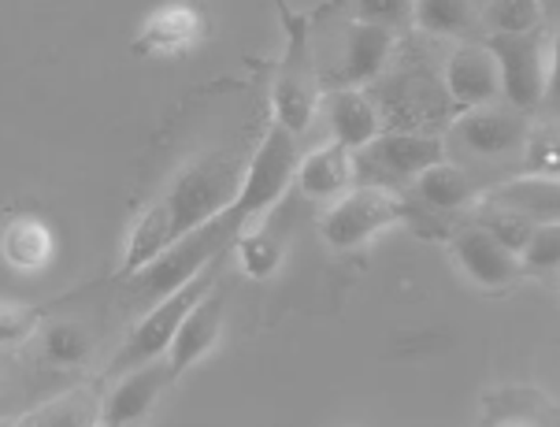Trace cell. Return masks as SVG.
Returning <instances> with one entry per match:
<instances>
[{"label": "cell", "instance_id": "6da1fadb", "mask_svg": "<svg viewBox=\"0 0 560 427\" xmlns=\"http://www.w3.org/2000/svg\"><path fill=\"white\" fill-rule=\"evenodd\" d=\"M238 189H242V171L226 153H212L183 168L175 175V183L130 227L127 250H122V264H119L122 275L141 272L175 239H183L194 227H201L212 216H220L223 208H231Z\"/></svg>", "mask_w": 560, "mask_h": 427}, {"label": "cell", "instance_id": "7a4b0ae2", "mask_svg": "<svg viewBox=\"0 0 560 427\" xmlns=\"http://www.w3.org/2000/svg\"><path fill=\"white\" fill-rule=\"evenodd\" d=\"M242 227L245 223L238 220V216H234L231 208H223L220 216H212L208 223L194 227L189 234L171 242L167 250H160L141 272L127 275L130 293H138V298H153V301L167 298L171 290H178L183 282H189L201 268H208L212 261H220V253L238 239Z\"/></svg>", "mask_w": 560, "mask_h": 427}, {"label": "cell", "instance_id": "3957f363", "mask_svg": "<svg viewBox=\"0 0 560 427\" xmlns=\"http://www.w3.org/2000/svg\"><path fill=\"white\" fill-rule=\"evenodd\" d=\"M412 220V205L408 197H401L397 189L390 186H349L346 194L335 197L330 212L323 216L319 223V234L330 250L346 253V250H360L375 239L378 231L394 223H405Z\"/></svg>", "mask_w": 560, "mask_h": 427}, {"label": "cell", "instance_id": "277c9868", "mask_svg": "<svg viewBox=\"0 0 560 427\" xmlns=\"http://www.w3.org/2000/svg\"><path fill=\"white\" fill-rule=\"evenodd\" d=\"M282 23H287V49H282L279 74H275L271 108H275V123H282L290 135H305L312 116H316V104H319L308 19L293 15L290 8H282Z\"/></svg>", "mask_w": 560, "mask_h": 427}, {"label": "cell", "instance_id": "5b68a950", "mask_svg": "<svg viewBox=\"0 0 560 427\" xmlns=\"http://www.w3.org/2000/svg\"><path fill=\"white\" fill-rule=\"evenodd\" d=\"M301 164V149H298V135H290L282 123H271L264 141L256 146V153L249 160L242 175V189L234 197L231 212L249 227L256 216H268L275 205L282 201V194L290 189L293 175H298Z\"/></svg>", "mask_w": 560, "mask_h": 427}, {"label": "cell", "instance_id": "8992f818", "mask_svg": "<svg viewBox=\"0 0 560 427\" xmlns=\"http://www.w3.org/2000/svg\"><path fill=\"white\" fill-rule=\"evenodd\" d=\"M445 160V146L416 130H378L364 149L353 153V178L368 186H401L412 183L423 168Z\"/></svg>", "mask_w": 560, "mask_h": 427}, {"label": "cell", "instance_id": "52a82bcc", "mask_svg": "<svg viewBox=\"0 0 560 427\" xmlns=\"http://www.w3.org/2000/svg\"><path fill=\"white\" fill-rule=\"evenodd\" d=\"M212 268H215V261L197 272L189 282H183L178 290H171L167 298H160L156 305L138 320L135 331L127 335V342L119 346L116 360H112V376H119V372H127V368L145 365V360H156V357L167 354L171 338H175V331H178V320H183L189 312V305H194V301L215 282Z\"/></svg>", "mask_w": 560, "mask_h": 427}, {"label": "cell", "instance_id": "ba28073f", "mask_svg": "<svg viewBox=\"0 0 560 427\" xmlns=\"http://www.w3.org/2000/svg\"><path fill=\"white\" fill-rule=\"evenodd\" d=\"M487 49L498 60L501 93L512 108L527 112L542 101L549 82V49L542 45L538 31L530 34H490Z\"/></svg>", "mask_w": 560, "mask_h": 427}, {"label": "cell", "instance_id": "9c48e42d", "mask_svg": "<svg viewBox=\"0 0 560 427\" xmlns=\"http://www.w3.org/2000/svg\"><path fill=\"white\" fill-rule=\"evenodd\" d=\"M223 316H226V301H223V290L208 287L201 298L189 305V312L178 320V331L167 346V368H171V379L186 376L189 368L197 365L205 354H212L215 342L223 335Z\"/></svg>", "mask_w": 560, "mask_h": 427}, {"label": "cell", "instance_id": "30bf717a", "mask_svg": "<svg viewBox=\"0 0 560 427\" xmlns=\"http://www.w3.org/2000/svg\"><path fill=\"white\" fill-rule=\"evenodd\" d=\"M167 383H171V368H167V360H160V357L127 368L119 383L108 391V397L101 402L97 424H104V427L141 424L156 409V402H160V394L167 391Z\"/></svg>", "mask_w": 560, "mask_h": 427}, {"label": "cell", "instance_id": "8fae6325", "mask_svg": "<svg viewBox=\"0 0 560 427\" xmlns=\"http://www.w3.org/2000/svg\"><path fill=\"white\" fill-rule=\"evenodd\" d=\"M450 253L457 268L482 290H505L520 279L516 253L505 250L498 239H490L482 227H464V231L453 234Z\"/></svg>", "mask_w": 560, "mask_h": 427}, {"label": "cell", "instance_id": "7c38bea8", "mask_svg": "<svg viewBox=\"0 0 560 427\" xmlns=\"http://www.w3.org/2000/svg\"><path fill=\"white\" fill-rule=\"evenodd\" d=\"M445 93L457 108H479V104H490L493 97H501V74H498V60L487 45H457L453 56L445 60L442 71Z\"/></svg>", "mask_w": 560, "mask_h": 427}, {"label": "cell", "instance_id": "4fadbf2b", "mask_svg": "<svg viewBox=\"0 0 560 427\" xmlns=\"http://www.w3.org/2000/svg\"><path fill=\"white\" fill-rule=\"evenodd\" d=\"M205 12L189 0H171L160 4L156 12L138 31V49L141 53H183L189 45H197L205 37Z\"/></svg>", "mask_w": 560, "mask_h": 427}, {"label": "cell", "instance_id": "5bb4252c", "mask_svg": "<svg viewBox=\"0 0 560 427\" xmlns=\"http://www.w3.org/2000/svg\"><path fill=\"white\" fill-rule=\"evenodd\" d=\"M457 138L460 146H468L479 157H501L524 146L527 123L505 108L479 104V108H464V116L457 119Z\"/></svg>", "mask_w": 560, "mask_h": 427}, {"label": "cell", "instance_id": "9a60e30c", "mask_svg": "<svg viewBox=\"0 0 560 427\" xmlns=\"http://www.w3.org/2000/svg\"><path fill=\"white\" fill-rule=\"evenodd\" d=\"M479 201H487L493 208H505L512 216H524L530 223L560 220V183H557V175H542V171L509 178V183L493 186L487 197H479Z\"/></svg>", "mask_w": 560, "mask_h": 427}, {"label": "cell", "instance_id": "2e32d148", "mask_svg": "<svg viewBox=\"0 0 560 427\" xmlns=\"http://www.w3.org/2000/svg\"><path fill=\"white\" fill-rule=\"evenodd\" d=\"M293 183L312 201H335V197H341L353 186V153L346 146H338V141H327V146L301 157Z\"/></svg>", "mask_w": 560, "mask_h": 427}, {"label": "cell", "instance_id": "e0dca14e", "mask_svg": "<svg viewBox=\"0 0 560 427\" xmlns=\"http://www.w3.org/2000/svg\"><path fill=\"white\" fill-rule=\"evenodd\" d=\"M56 253V239L52 227L42 220V216H12L0 231V256H4L8 268L23 272V275H37L49 268Z\"/></svg>", "mask_w": 560, "mask_h": 427}, {"label": "cell", "instance_id": "ac0fdd59", "mask_svg": "<svg viewBox=\"0 0 560 427\" xmlns=\"http://www.w3.org/2000/svg\"><path fill=\"white\" fill-rule=\"evenodd\" d=\"M330 112V130H335V141L346 146L349 153L364 149L378 130H383V116H378L375 101L368 97L360 85H349V90H338L327 104Z\"/></svg>", "mask_w": 560, "mask_h": 427}, {"label": "cell", "instance_id": "d6986e66", "mask_svg": "<svg viewBox=\"0 0 560 427\" xmlns=\"http://www.w3.org/2000/svg\"><path fill=\"white\" fill-rule=\"evenodd\" d=\"M394 53V31L375 23H353L346 42V79L353 85H364L383 74L386 60Z\"/></svg>", "mask_w": 560, "mask_h": 427}, {"label": "cell", "instance_id": "ffe728a7", "mask_svg": "<svg viewBox=\"0 0 560 427\" xmlns=\"http://www.w3.org/2000/svg\"><path fill=\"white\" fill-rule=\"evenodd\" d=\"M487 424H553L557 405L538 386H501L482 402Z\"/></svg>", "mask_w": 560, "mask_h": 427}, {"label": "cell", "instance_id": "44dd1931", "mask_svg": "<svg viewBox=\"0 0 560 427\" xmlns=\"http://www.w3.org/2000/svg\"><path fill=\"white\" fill-rule=\"evenodd\" d=\"M416 183V197L434 208V212H457V208L476 201V186L468 183L460 168H453L450 160H439V164L423 168L420 175L412 178Z\"/></svg>", "mask_w": 560, "mask_h": 427}, {"label": "cell", "instance_id": "7402d4cb", "mask_svg": "<svg viewBox=\"0 0 560 427\" xmlns=\"http://www.w3.org/2000/svg\"><path fill=\"white\" fill-rule=\"evenodd\" d=\"M101 416V405L93 402L90 391H68L60 397H52V402L37 405V409H31L23 416V427H90L97 424Z\"/></svg>", "mask_w": 560, "mask_h": 427}, {"label": "cell", "instance_id": "603a6c76", "mask_svg": "<svg viewBox=\"0 0 560 427\" xmlns=\"http://www.w3.org/2000/svg\"><path fill=\"white\" fill-rule=\"evenodd\" d=\"M412 23L423 34L457 37L476 26V8L471 0H412Z\"/></svg>", "mask_w": 560, "mask_h": 427}, {"label": "cell", "instance_id": "cb8c5ba5", "mask_svg": "<svg viewBox=\"0 0 560 427\" xmlns=\"http://www.w3.org/2000/svg\"><path fill=\"white\" fill-rule=\"evenodd\" d=\"M238 256H242V268L249 279H271L275 272L282 268V256H287V250H282V242L275 239V234L268 231V227H253V231H238Z\"/></svg>", "mask_w": 560, "mask_h": 427}, {"label": "cell", "instance_id": "d4e9b609", "mask_svg": "<svg viewBox=\"0 0 560 427\" xmlns=\"http://www.w3.org/2000/svg\"><path fill=\"white\" fill-rule=\"evenodd\" d=\"M520 275H546L557 272L560 264V220L535 223V231L527 234V242L516 253Z\"/></svg>", "mask_w": 560, "mask_h": 427}, {"label": "cell", "instance_id": "484cf974", "mask_svg": "<svg viewBox=\"0 0 560 427\" xmlns=\"http://www.w3.org/2000/svg\"><path fill=\"white\" fill-rule=\"evenodd\" d=\"M482 23L493 34H530L542 23V0H490Z\"/></svg>", "mask_w": 560, "mask_h": 427}, {"label": "cell", "instance_id": "4316f807", "mask_svg": "<svg viewBox=\"0 0 560 427\" xmlns=\"http://www.w3.org/2000/svg\"><path fill=\"white\" fill-rule=\"evenodd\" d=\"M90 354H93L90 331L74 324V320H60V324L45 331V357L52 365H82V360H90Z\"/></svg>", "mask_w": 560, "mask_h": 427}, {"label": "cell", "instance_id": "83f0119b", "mask_svg": "<svg viewBox=\"0 0 560 427\" xmlns=\"http://www.w3.org/2000/svg\"><path fill=\"white\" fill-rule=\"evenodd\" d=\"M476 227H482V231H487L490 239H498L512 253H520V245H524L527 234L535 231V223L524 220V216H512V212H505V208H493L487 201H479V220H476Z\"/></svg>", "mask_w": 560, "mask_h": 427}, {"label": "cell", "instance_id": "f1b7e54d", "mask_svg": "<svg viewBox=\"0 0 560 427\" xmlns=\"http://www.w3.org/2000/svg\"><path fill=\"white\" fill-rule=\"evenodd\" d=\"M34 331H37V309L12 298H0V346H19Z\"/></svg>", "mask_w": 560, "mask_h": 427}, {"label": "cell", "instance_id": "f546056e", "mask_svg": "<svg viewBox=\"0 0 560 427\" xmlns=\"http://www.w3.org/2000/svg\"><path fill=\"white\" fill-rule=\"evenodd\" d=\"M353 12H357V23H375V26L397 31V26L412 19V0H357Z\"/></svg>", "mask_w": 560, "mask_h": 427}, {"label": "cell", "instance_id": "4dcf8cb0", "mask_svg": "<svg viewBox=\"0 0 560 427\" xmlns=\"http://www.w3.org/2000/svg\"><path fill=\"white\" fill-rule=\"evenodd\" d=\"M0 379H4V357H0Z\"/></svg>", "mask_w": 560, "mask_h": 427}]
</instances>
